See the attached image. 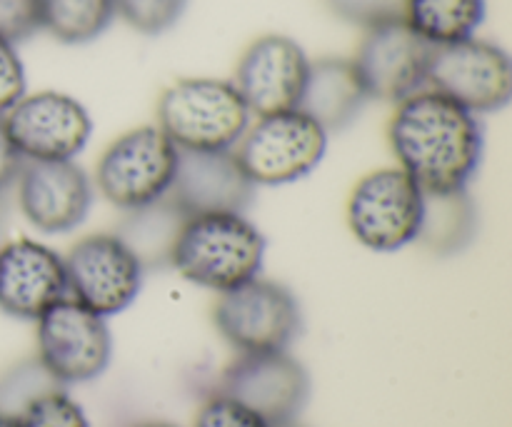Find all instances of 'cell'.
<instances>
[{"label":"cell","mask_w":512,"mask_h":427,"mask_svg":"<svg viewBox=\"0 0 512 427\" xmlns=\"http://www.w3.org/2000/svg\"><path fill=\"white\" fill-rule=\"evenodd\" d=\"M325 5L343 23L370 30L393 20H403L405 0H325Z\"/></svg>","instance_id":"cell-26"},{"label":"cell","mask_w":512,"mask_h":427,"mask_svg":"<svg viewBox=\"0 0 512 427\" xmlns=\"http://www.w3.org/2000/svg\"><path fill=\"white\" fill-rule=\"evenodd\" d=\"M0 427H20V420L15 415L0 413Z\"/></svg>","instance_id":"cell-32"},{"label":"cell","mask_w":512,"mask_h":427,"mask_svg":"<svg viewBox=\"0 0 512 427\" xmlns=\"http://www.w3.org/2000/svg\"><path fill=\"white\" fill-rule=\"evenodd\" d=\"M138 427H175V425H170V423H143Z\"/></svg>","instance_id":"cell-33"},{"label":"cell","mask_w":512,"mask_h":427,"mask_svg":"<svg viewBox=\"0 0 512 427\" xmlns=\"http://www.w3.org/2000/svg\"><path fill=\"white\" fill-rule=\"evenodd\" d=\"M178 155L158 125H140L115 138L95 165L93 185L120 210H138L163 200L173 188Z\"/></svg>","instance_id":"cell-5"},{"label":"cell","mask_w":512,"mask_h":427,"mask_svg":"<svg viewBox=\"0 0 512 427\" xmlns=\"http://www.w3.org/2000/svg\"><path fill=\"white\" fill-rule=\"evenodd\" d=\"M433 45L415 35L403 20L365 30L353 55L370 100L400 103L425 88Z\"/></svg>","instance_id":"cell-15"},{"label":"cell","mask_w":512,"mask_h":427,"mask_svg":"<svg viewBox=\"0 0 512 427\" xmlns=\"http://www.w3.org/2000/svg\"><path fill=\"white\" fill-rule=\"evenodd\" d=\"M60 388H63V385L43 368V363H40L38 358L25 360V363L8 370V375L0 380V413L20 418V413H23L30 403H35V400L43 398L45 393H53V390Z\"/></svg>","instance_id":"cell-23"},{"label":"cell","mask_w":512,"mask_h":427,"mask_svg":"<svg viewBox=\"0 0 512 427\" xmlns=\"http://www.w3.org/2000/svg\"><path fill=\"white\" fill-rule=\"evenodd\" d=\"M220 395L248 405L273 427L298 423L310 398V375L288 350L240 353L220 375Z\"/></svg>","instance_id":"cell-12"},{"label":"cell","mask_w":512,"mask_h":427,"mask_svg":"<svg viewBox=\"0 0 512 427\" xmlns=\"http://www.w3.org/2000/svg\"><path fill=\"white\" fill-rule=\"evenodd\" d=\"M330 135L303 110L258 115L235 145V158L255 185H290L323 163Z\"/></svg>","instance_id":"cell-4"},{"label":"cell","mask_w":512,"mask_h":427,"mask_svg":"<svg viewBox=\"0 0 512 427\" xmlns=\"http://www.w3.org/2000/svg\"><path fill=\"white\" fill-rule=\"evenodd\" d=\"M38 30H43L40 0H0V40L18 45Z\"/></svg>","instance_id":"cell-28"},{"label":"cell","mask_w":512,"mask_h":427,"mask_svg":"<svg viewBox=\"0 0 512 427\" xmlns=\"http://www.w3.org/2000/svg\"><path fill=\"white\" fill-rule=\"evenodd\" d=\"M310 58L298 40L280 33L255 38L235 65L233 85L250 113L270 115L298 108Z\"/></svg>","instance_id":"cell-14"},{"label":"cell","mask_w":512,"mask_h":427,"mask_svg":"<svg viewBox=\"0 0 512 427\" xmlns=\"http://www.w3.org/2000/svg\"><path fill=\"white\" fill-rule=\"evenodd\" d=\"M68 298L65 263L53 248L20 238L0 245V310L10 318L38 320Z\"/></svg>","instance_id":"cell-17"},{"label":"cell","mask_w":512,"mask_h":427,"mask_svg":"<svg viewBox=\"0 0 512 427\" xmlns=\"http://www.w3.org/2000/svg\"><path fill=\"white\" fill-rule=\"evenodd\" d=\"M263 260V233L243 213H210L185 218L170 268L188 283L225 293L258 278Z\"/></svg>","instance_id":"cell-2"},{"label":"cell","mask_w":512,"mask_h":427,"mask_svg":"<svg viewBox=\"0 0 512 427\" xmlns=\"http://www.w3.org/2000/svg\"><path fill=\"white\" fill-rule=\"evenodd\" d=\"M5 225H8V200H5V190H0V238L5 233Z\"/></svg>","instance_id":"cell-31"},{"label":"cell","mask_w":512,"mask_h":427,"mask_svg":"<svg viewBox=\"0 0 512 427\" xmlns=\"http://www.w3.org/2000/svg\"><path fill=\"white\" fill-rule=\"evenodd\" d=\"M368 100L370 95L353 58H318L310 60L298 110L333 135L353 125Z\"/></svg>","instance_id":"cell-18"},{"label":"cell","mask_w":512,"mask_h":427,"mask_svg":"<svg viewBox=\"0 0 512 427\" xmlns=\"http://www.w3.org/2000/svg\"><path fill=\"white\" fill-rule=\"evenodd\" d=\"M388 143L398 168L423 193L465 190L473 183L485 150L480 115L433 88L395 103Z\"/></svg>","instance_id":"cell-1"},{"label":"cell","mask_w":512,"mask_h":427,"mask_svg":"<svg viewBox=\"0 0 512 427\" xmlns=\"http://www.w3.org/2000/svg\"><path fill=\"white\" fill-rule=\"evenodd\" d=\"M23 163L25 160L15 150L13 140H10L8 130H5L3 115H0V190H8L10 185H15Z\"/></svg>","instance_id":"cell-30"},{"label":"cell","mask_w":512,"mask_h":427,"mask_svg":"<svg viewBox=\"0 0 512 427\" xmlns=\"http://www.w3.org/2000/svg\"><path fill=\"white\" fill-rule=\"evenodd\" d=\"M425 88L448 95L475 115L498 113L512 100L510 55L478 35L440 45L430 53Z\"/></svg>","instance_id":"cell-9"},{"label":"cell","mask_w":512,"mask_h":427,"mask_svg":"<svg viewBox=\"0 0 512 427\" xmlns=\"http://www.w3.org/2000/svg\"><path fill=\"white\" fill-rule=\"evenodd\" d=\"M28 93L25 65L15 45L0 40V115L8 113Z\"/></svg>","instance_id":"cell-29"},{"label":"cell","mask_w":512,"mask_h":427,"mask_svg":"<svg viewBox=\"0 0 512 427\" xmlns=\"http://www.w3.org/2000/svg\"><path fill=\"white\" fill-rule=\"evenodd\" d=\"M283 427H300L298 423H293V425H283Z\"/></svg>","instance_id":"cell-34"},{"label":"cell","mask_w":512,"mask_h":427,"mask_svg":"<svg viewBox=\"0 0 512 427\" xmlns=\"http://www.w3.org/2000/svg\"><path fill=\"white\" fill-rule=\"evenodd\" d=\"M38 360L60 385L93 383L113 358V335L103 315L65 298L38 320Z\"/></svg>","instance_id":"cell-8"},{"label":"cell","mask_w":512,"mask_h":427,"mask_svg":"<svg viewBox=\"0 0 512 427\" xmlns=\"http://www.w3.org/2000/svg\"><path fill=\"white\" fill-rule=\"evenodd\" d=\"M258 185L248 178L235 150H180L168 198L185 218L210 213H245Z\"/></svg>","instance_id":"cell-16"},{"label":"cell","mask_w":512,"mask_h":427,"mask_svg":"<svg viewBox=\"0 0 512 427\" xmlns=\"http://www.w3.org/2000/svg\"><path fill=\"white\" fill-rule=\"evenodd\" d=\"M485 15V0H405L403 5V23L433 48L473 38Z\"/></svg>","instance_id":"cell-20"},{"label":"cell","mask_w":512,"mask_h":427,"mask_svg":"<svg viewBox=\"0 0 512 427\" xmlns=\"http://www.w3.org/2000/svg\"><path fill=\"white\" fill-rule=\"evenodd\" d=\"M185 223V213L165 195L163 200L145 208L128 210L118 235L140 260L143 268L150 265H170L175 238Z\"/></svg>","instance_id":"cell-21"},{"label":"cell","mask_w":512,"mask_h":427,"mask_svg":"<svg viewBox=\"0 0 512 427\" xmlns=\"http://www.w3.org/2000/svg\"><path fill=\"white\" fill-rule=\"evenodd\" d=\"M158 128L178 150H233L253 113L233 80L180 78L160 93Z\"/></svg>","instance_id":"cell-3"},{"label":"cell","mask_w":512,"mask_h":427,"mask_svg":"<svg viewBox=\"0 0 512 427\" xmlns=\"http://www.w3.org/2000/svg\"><path fill=\"white\" fill-rule=\"evenodd\" d=\"M3 123L23 160H75L93 135L88 108L58 90L25 93Z\"/></svg>","instance_id":"cell-11"},{"label":"cell","mask_w":512,"mask_h":427,"mask_svg":"<svg viewBox=\"0 0 512 427\" xmlns=\"http://www.w3.org/2000/svg\"><path fill=\"white\" fill-rule=\"evenodd\" d=\"M425 193L400 168H380L355 183L345 218L353 238L373 253H395L415 243Z\"/></svg>","instance_id":"cell-7"},{"label":"cell","mask_w":512,"mask_h":427,"mask_svg":"<svg viewBox=\"0 0 512 427\" xmlns=\"http://www.w3.org/2000/svg\"><path fill=\"white\" fill-rule=\"evenodd\" d=\"M68 298L110 318L138 298L145 268L118 233H95L78 240L63 258Z\"/></svg>","instance_id":"cell-10"},{"label":"cell","mask_w":512,"mask_h":427,"mask_svg":"<svg viewBox=\"0 0 512 427\" xmlns=\"http://www.w3.org/2000/svg\"><path fill=\"white\" fill-rule=\"evenodd\" d=\"M195 427H273L255 410L228 395L215 393L195 415Z\"/></svg>","instance_id":"cell-27"},{"label":"cell","mask_w":512,"mask_h":427,"mask_svg":"<svg viewBox=\"0 0 512 427\" xmlns=\"http://www.w3.org/2000/svg\"><path fill=\"white\" fill-rule=\"evenodd\" d=\"M215 328L238 353H280L298 340L303 313L285 285L258 278L220 293Z\"/></svg>","instance_id":"cell-6"},{"label":"cell","mask_w":512,"mask_h":427,"mask_svg":"<svg viewBox=\"0 0 512 427\" xmlns=\"http://www.w3.org/2000/svg\"><path fill=\"white\" fill-rule=\"evenodd\" d=\"M478 230V210H475L470 190H450V193H425L423 218L415 243H423L435 255H455L468 248Z\"/></svg>","instance_id":"cell-19"},{"label":"cell","mask_w":512,"mask_h":427,"mask_svg":"<svg viewBox=\"0 0 512 427\" xmlns=\"http://www.w3.org/2000/svg\"><path fill=\"white\" fill-rule=\"evenodd\" d=\"M15 188L28 223L48 235L78 228L95 200L93 180L75 160H25Z\"/></svg>","instance_id":"cell-13"},{"label":"cell","mask_w":512,"mask_h":427,"mask_svg":"<svg viewBox=\"0 0 512 427\" xmlns=\"http://www.w3.org/2000/svg\"><path fill=\"white\" fill-rule=\"evenodd\" d=\"M118 18L115 0H40V23L65 45L100 38Z\"/></svg>","instance_id":"cell-22"},{"label":"cell","mask_w":512,"mask_h":427,"mask_svg":"<svg viewBox=\"0 0 512 427\" xmlns=\"http://www.w3.org/2000/svg\"><path fill=\"white\" fill-rule=\"evenodd\" d=\"M188 0H115V13L143 35H160L183 18Z\"/></svg>","instance_id":"cell-24"},{"label":"cell","mask_w":512,"mask_h":427,"mask_svg":"<svg viewBox=\"0 0 512 427\" xmlns=\"http://www.w3.org/2000/svg\"><path fill=\"white\" fill-rule=\"evenodd\" d=\"M18 420L20 427H90L83 408L63 388L30 403Z\"/></svg>","instance_id":"cell-25"}]
</instances>
